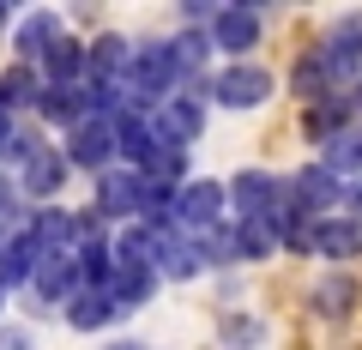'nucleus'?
<instances>
[{
  "label": "nucleus",
  "instance_id": "nucleus-2",
  "mask_svg": "<svg viewBox=\"0 0 362 350\" xmlns=\"http://www.w3.org/2000/svg\"><path fill=\"white\" fill-rule=\"evenodd\" d=\"M66 169H90V175H103V169H115V127L109 121H78V127H66Z\"/></svg>",
  "mask_w": 362,
  "mask_h": 350
},
{
  "label": "nucleus",
  "instance_id": "nucleus-28",
  "mask_svg": "<svg viewBox=\"0 0 362 350\" xmlns=\"http://www.w3.org/2000/svg\"><path fill=\"white\" fill-rule=\"evenodd\" d=\"M0 25H6V6H0Z\"/></svg>",
  "mask_w": 362,
  "mask_h": 350
},
{
  "label": "nucleus",
  "instance_id": "nucleus-12",
  "mask_svg": "<svg viewBox=\"0 0 362 350\" xmlns=\"http://www.w3.org/2000/svg\"><path fill=\"white\" fill-rule=\"evenodd\" d=\"M61 37H66L61 13H25V18H18V30H13V49H18V61H25V66H37Z\"/></svg>",
  "mask_w": 362,
  "mask_h": 350
},
{
  "label": "nucleus",
  "instance_id": "nucleus-21",
  "mask_svg": "<svg viewBox=\"0 0 362 350\" xmlns=\"http://www.w3.org/2000/svg\"><path fill=\"white\" fill-rule=\"evenodd\" d=\"M350 302H356V284H350V278H326V284L314 290V308L320 314H344Z\"/></svg>",
  "mask_w": 362,
  "mask_h": 350
},
{
  "label": "nucleus",
  "instance_id": "nucleus-25",
  "mask_svg": "<svg viewBox=\"0 0 362 350\" xmlns=\"http://www.w3.org/2000/svg\"><path fill=\"white\" fill-rule=\"evenodd\" d=\"M344 97H350V109H356V121H362V78H356V85H350Z\"/></svg>",
  "mask_w": 362,
  "mask_h": 350
},
{
  "label": "nucleus",
  "instance_id": "nucleus-1",
  "mask_svg": "<svg viewBox=\"0 0 362 350\" xmlns=\"http://www.w3.org/2000/svg\"><path fill=\"white\" fill-rule=\"evenodd\" d=\"M206 97H211V103H223V109H259L272 97V73H266V66H254V61H230V66L211 73Z\"/></svg>",
  "mask_w": 362,
  "mask_h": 350
},
{
  "label": "nucleus",
  "instance_id": "nucleus-18",
  "mask_svg": "<svg viewBox=\"0 0 362 350\" xmlns=\"http://www.w3.org/2000/svg\"><path fill=\"white\" fill-rule=\"evenodd\" d=\"M115 320V302L103 296V290H78L73 302H66V326L73 332H97V326H109Z\"/></svg>",
  "mask_w": 362,
  "mask_h": 350
},
{
  "label": "nucleus",
  "instance_id": "nucleus-19",
  "mask_svg": "<svg viewBox=\"0 0 362 350\" xmlns=\"http://www.w3.org/2000/svg\"><path fill=\"white\" fill-rule=\"evenodd\" d=\"M139 175L157 182V187H181V175H187V151H181V145H157V151L145 157Z\"/></svg>",
  "mask_w": 362,
  "mask_h": 350
},
{
  "label": "nucleus",
  "instance_id": "nucleus-11",
  "mask_svg": "<svg viewBox=\"0 0 362 350\" xmlns=\"http://www.w3.org/2000/svg\"><path fill=\"white\" fill-rule=\"evenodd\" d=\"M308 254H326V259H356V254H362V223L350 218V211H332V218H314Z\"/></svg>",
  "mask_w": 362,
  "mask_h": 350
},
{
  "label": "nucleus",
  "instance_id": "nucleus-16",
  "mask_svg": "<svg viewBox=\"0 0 362 350\" xmlns=\"http://www.w3.org/2000/svg\"><path fill=\"white\" fill-rule=\"evenodd\" d=\"M194 272H206V259H199V242L175 230V235L163 242V254H157V278H194Z\"/></svg>",
  "mask_w": 362,
  "mask_h": 350
},
{
  "label": "nucleus",
  "instance_id": "nucleus-17",
  "mask_svg": "<svg viewBox=\"0 0 362 350\" xmlns=\"http://www.w3.org/2000/svg\"><path fill=\"white\" fill-rule=\"evenodd\" d=\"M37 115L42 121H61V127H78V121H85V97H78V85H42Z\"/></svg>",
  "mask_w": 362,
  "mask_h": 350
},
{
  "label": "nucleus",
  "instance_id": "nucleus-14",
  "mask_svg": "<svg viewBox=\"0 0 362 350\" xmlns=\"http://www.w3.org/2000/svg\"><path fill=\"white\" fill-rule=\"evenodd\" d=\"M37 97H42V78H37V66L13 61L6 73H0V109H6V115H13V109H37Z\"/></svg>",
  "mask_w": 362,
  "mask_h": 350
},
{
  "label": "nucleus",
  "instance_id": "nucleus-22",
  "mask_svg": "<svg viewBox=\"0 0 362 350\" xmlns=\"http://www.w3.org/2000/svg\"><path fill=\"white\" fill-rule=\"evenodd\" d=\"M37 151H49V145H42L37 133H25V127H13V139L0 145V157H6V163H30Z\"/></svg>",
  "mask_w": 362,
  "mask_h": 350
},
{
  "label": "nucleus",
  "instance_id": "nucleus-6",
  "mask_svg": "<svg viewBox=\"0 0 362 350\" xmlns=\"http://www.w3.org/2000/svg\"><path fill=\"white\" fill-rule=\"evenodd\" d=\"M151 127H157V139L163 145H187L199 139V127H206V103L199 97H187V91H175V97H163V103L151 109Z\"/></svg>",
  "mask_w": 362,
  "mask_h": 350
},
{
  "label": "nucleus",
  "instance_id": "nucleus-15",
  "mask_svg": "<svg viewBox=\"0 0 362 350\" xmlns=\"http://www.w3.org/2000/svg\"><path fill=\"white\" fill-rule=\"evenodd\" d=\"M290 91H296L302 103H320V97H332V66L320 61V49H308L296 66H290Z\"/></svg>",
  "mask_w": 362,
  "mask_h": 350
},
{
  "label": "nucleus",
  "instance_id": "nucleus-7",
  "mask_svg": "<svg viewBox=\"0 0 362 350\" xmlns=\"http://www.w3.org/2000/svg\"><path fill=\"white\" fill-rule=\"evenodd\" d=\"M320 61L332 66V78H362V13H344L326 25Z\"/></svg>",
  "mask_w": 362,
  "mask_h": 350
},
{
  "label": "nucleus",
  "instance_id": "nucleus-24",
  "mask_svg": "<svg viewBox=\"0 0 362 350\" xmlns=\"http://www.w3.org/2000/svg\"><path fill=\"white\" fill-rule=\"evenodd\" d=\"M0 350H25V332H13V326H6V332H0Z\"/></svg>",
  "mask_w": 362,
  "mask_h": 350
},
{
  "label": "nucleus",
  "instance_id": "nucleus-26",
  "mask_svg": "<svg viewBox=\"0 0 362 350\" xmlns=\"http://www.w3.org/2000/svg\"><path fill=\"white\" fill-rule=\"evenodd\" d=\"M13 139V115H6V109H0V145Z\"/></svg>",
  "mask_w": 362,
  "mask_h": 350
},
{
  "label": "nucleus",
  "instance_id": "nucleus-27",
  "mask_svg": "<svg viewBox=\"0 0 362 350\" xmlns=\"http://www.w3.org/2000/svg\"><path fill=\"white\" fill-rule=\"evenodd\" d=\"M0 308H6V284H0Z\"/></svg>",
  "mask_w": 362,
  "mask_h": 350
},
{
  "label": "nucleus",
  "instance_id": "nucleus-5",
  "mask_svg": "<svg viewBox=\"0 0 362 350\" xmlns=\"http://www.w3.org/2000/svg\"><path fill=\"white\" fill-rule=\"evenodd\" d=\"M139 211H145V175L139 169H103L97 175V218L139 223Z\"/></svg>",
  "mask_w": 362,
  "mask_h": 350
},
{
  "label": "nucleus",
  "instance_id": "nucleus-9",
  "mask_svg": "<svg viewBox=\"0 0 362 350\" xmlns=\"http://www.w3.org/2000/svg\"><path fill=\"white\" fill-rule=\"evenodd\" d=\"M103 296L115 302V314H127V308H145V302L157 296V266H139V259H115V272H109Z\"/></svg>",
  "mask_w": 362,
  "mask_h": 350
},
{
  "label": "nucleus",
  "instance_id": "nucleus-4",
  "mask_svg": "<svg viewBox=\"0 0 362 350\" xmlns=\"http://www.w3.org/2000/svg\"><path fill=\"white\" fill-rule=\"evenodd\" d=\"M223 206H230V199H223L218 182H181V187H175V230H181V235L218 230Z\"/></svg>",
  "mask_w": 362,
  "mask_h": 350
},
{
  "label": "nucleus",
  "instance_id": "nucleus-3",
  "mask_svg": "<svg viewBox=\"0 0 362 350\" xmlns=\"http://www.w3.org/2000/svg\"><path fill=\"white\" fill-rule=\"evenodd\" d=\"M223 199L242 211V223H254V218H272V211L284 206V182H278L272 169H242V175L223 187Z\"/></svg>",
  "mask_w": 362,
  "mask_h": 350
},
{
  "label": "nucleus",
  "instance_id": "nucleus-8",
  "mask_svg": "<svg viewBox=\"0 0 362 350\" xmlns=\"http://www.w3.org/2000/svg\"><path fill=\"white\" fill-rule=\"evenodd\" d=\"M259 42V6H218L211 13V49H223L230 61H242Z\"/></svg>",
  "mask_w": 362,
  "mask_h": 350
},
{
  "label": "nucleus",
  "instance_id": "nucleus-29",
  "mask_svg": "<svg viewBox=\"0 0 362 350\" xmlns=\"http://www.w3.org/2000/svg\"><path fill=\"white\" fill-rule=\"evenodd\" d=\"M115 350H127V344H115Z\"/></svg>",
  "mask_w": 362,
  "mask_h": 350
},
{
  "label": "nucleus",
  "instance_id": "nucleus-23",
  "mask_svg": "<svg viewBox=\"0 0 362 350\" xmlns=\"http://www.w3.org/2000/svg\"><path fill=\"white\" fill-rule=\"evenodd\" d=\"M344 206H350V218L362 223V182H350V187H344Z\"/></svg>",
  "mask_w": 362,
  "mask_h": 350
},
{
  "label": "nucleus",
  "instance_id": "nucleus-13",
  "mask_svg": "<svg viewBox=\"0 0 362 350\" xmlns=\"http://www.w3.org/2000/svg\"><path fill=\"white\" fill-rule=\"evenodd\" d=\"M61 182H66V157H61V151H37V157L25 163V175H18V194L49 199V194H61Z\"/></svg>",
  "mask_w": 362,
  "mask_h": 350
},
{
  "label": "nucleus",
  "instance_id": "nucleus-10",
  "mask_svg": "<svg viewBox=\"0 0 362 350\" xmlns=\"http://www.w3.org/2000/svg\"><path fill=\"white\" fill-rule=\"evenodd\" d=\"M109 127H115V151L127 157V169H145V157L163 145V139H157V127H151V109H121Z\"/></svg>",
  "mask_w": 362,
  "mask_h": 350
},
{
  "label": "nucleus",
  "instance_id": "nucleus-20",
  "mask_svg": "<svg viewBox=\"0 0 362 350\" xmlns=\"http://www.w3.org/2000/svg\"><path fill=\"white\" fill-rule=\"evenodd\" d=\"M278 242H284V235L272 230L266 218H254V223H235V259H266Z\"/></svg>",
  "mask_w": 362,
  "mask_h": 350
}]
</instances>
